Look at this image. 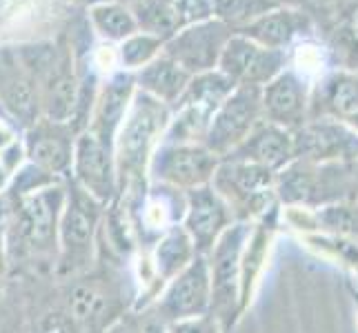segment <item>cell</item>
I'll list each match as a JSON object with an SVG mask.
<instances>
[{"label": "cell", "mask_w": 358, "mask_h": 333, "mask_svg": "<svg viewBox=\"0 0 358 333\" xmlns=\"http://www.w3.org/2000/svg\"><path fill=\"white\" fill-rule=\"evenodd\" d=\"M274 3L278 7H296V9H301L305 0H274Z\"/></svg>", "instance_id": "obj_35"}, {"label": "cell", "mask_w": 358, "mask_h": 333, "mask_svg": "<svg viewBox=\"0 0 358 333\" xmlns=\"http://www.w3.org/2000/svg\"><path fill=\"white\" fill-rule=\"evenodd\" d=\"M67 180L47 184L31 193L9 198L11 225H5L7 238L16 236L20 249L41 260L58 258V225L65 207Z\"/></svg>", "instance_id": "obj_3"}, {"label": "cell", "mask_w": 358, "mask_h": 333, "mask_svg": "<svg viewBox=\"0 0 358 333\" xmlns=\"http://www.w3.org/2000/svg\"><path fill=\"white\" fill-rule=\"evenodd\" d=\"M136 94L134 73L129 71H114L105 78L103 84H98L94 105L90 111L87 131H92L96 138H101L105 145L114 147L116 131L125 118L129 103Z\"/></svg>", "instance_id": "obj_18"}, {"label": "cell", "mask_w": 358, "mask_h": 333, "mask_svg": "<svg viewBox=\"0 0 358 333\" xmlns=\"http://www.w3.org/2000/svg\"><path fill=\"white\" fill-rule=\"evenodd\" d=\"M225 158L245 160L269 171H280L296 158L294 154V133L278 125L263 120L247 138Z\"/></svg>", "instance_id": "obj_20"}, {"label": "cell", "mask_w": 358, "mask_h": 333, "mask_svg": "<svg viewBox=\"0 0 358 333\" xmlns=\"http://www.w3.org/2000/svg\"><path fill=\"white\" fill-rule=\"evenodd\" d=\"M189 80H192V73H187L165 54H160L150 65H145L143 69L134 73L136 89L156 98L158 103L167 105L169 109L180 101V96L187 89Z\"/></svg>", "instance_id": "obj_23"}, {"label": "cell", "mask_w": 358, "mask_h": 333, "mask_svg": "<svg viewBox=\"0 0 358 333\" xmlns=\"http://www.w3.org/2000/svg\"><path fill=\"white\" fill-rule=\"evenodd\" d=\"M263 118L261 87L241 84L214 111L203 145L218 158L229 156L250 135Z\"/></svg>", "instance_id": "obj_7"}, {"label": "cell", "mask_w": 358, "mask_h": 333, "mask_svg": "<svg viewBox=\"0 0 358 333\" xmlns=\"http://www.w3.org/2000/svg\"><path fill=\"white\" fill-rule=\"evenodd\" d=\"M171 109L156 98L136 89L125 118L114 138V160L118 174V191L125 187L150 184L147 167L163 140Z\"/></svg>", "instance_id": "obj_1"}, {"label": "cell", "mask_w": 358, "mask_h": 333, "mask_svg": "<svg viewBox=\"0 0 358 333\" xmlns=\"http://www.w3.org/2000/svg\"><path fill=\"white\" fill-rule=\"evenodd\" d=\"M118 3H122V5H134V3H138V0H118Z\"/></svg>", "instance_id": "obj_38"}, {"label": "cell", "mask_w": 358, "mask_h": 333, "mask_svg": "<svg viewBox=\"0 0 358 333\" xmlns=\"http://www.w3.org/2000/svg\"><path fill=\"white\" fill-rule=\"evenodd\" d=\"M105 209V205L94 200L87 191L67 178L65 207L58 225V276L78 278L94 265Z\"/></svg>", "instance_id": "obj_2"}, {"label": "cell", "mask_w": 358, "mask_h": 333, "mask_svg": "<svg viewBox=\"0 0 358 333\" xmlns=\"http://www.w3.org/2000/svg\"><path fill=\"white\" fill-rule=\"evenodd\" d=\"M236 34H243L263 47L289 52L296 47V43L305 40L312 34V20L303 9L276 7Z\"/></svg>", "instance_id": "obj_19"}, {"label": "cell", "mask_w": 358, "mask_h": 333, "mask_svg": "<svg viewBox=\"0 0 358 333\" xmlns=\"http://www.w3.org/2000/svg\"><path fill=\"white\" fill-rule=\"evenodd\" d=\"M5 218V200H3V195H0V220Z\"/></svg>", "instance_id": "obj_37"}, {"label": "cell", "mask_w": 358, "mask_h": 333, "mask_svg": "<svg viewBox=\"0 0 358 333\" xmlns=\"http://www.w3.org/2000/svg\"><path fill=\"white\" fill-rule=\"evenodd\" d=\"M314 212L320 233H329L358 246V200L323 205Z\"/></svg>", "instance_id": "obj_26"}, {"label": "cell", "mask_w": 358, "mask_h": 333, "mask_svg": "<svg viewBox=\"0 0 358 333\" xmlns=\"http://www.w3.org/2000/svg\"><path fill=\"white\" fill-rule=\"evenodd\" d=\"M163 47H165V40L156 38V36H152V34L136 31L134 36H129L127 40H122L116 47L118 69L136 73L138 69L150 65L152 60H156L160 54H163Z\"/></svg>", "instance_id": "obj_28"}, {"label": "cell", "mask_w": 358, "mask_h": 333, "mask_svg": "<svg viewBox=\"0 0 358 333\" xmlns=\"http://www.w3.org/2000/svg\"><path fill=\"white\" fill-rule=\"evenodd\" d=\"M289 67V52L269 49L243 34H231L223 54L218 60V71L227 76L236 87L250 84V87H265L274 80L280 71Z\"/></svg>", "instance_id": "obj_11"}, {"label": "cell", "mask_w": 358, "mask_h": 333, "mask_svg": "<svg viewBox=\"0 0 358 333\" xmlns=\"http://www.w3.org/2000/svg\"><path fill=\"white\" fill-rule=\"evenodd\" d=\"M220 158L205 145L160 142L147 167L150 184H163L176 191H192L212 184Z\"/></svg>", "instance_id": "obj_6"}, {"label": "cell", "mask_w": 358, "mask_h": 333, "mask_svg": "<svg viewBox=\"0 0 358 333\" xmlns=\"http://www.w3.org/2000/svg\"><path fill=\"white\" fill-rule=\"evenodd\" d=\"M90 24L98 38L107 45H120L138 31V22L131 14V7L118 3V0H103V3L92 5Z\"/></svg>", "instance_id": "obj_24"}, {"label": "cell", "mask_w": 358, "mask_h": 333, "mask_svg": "<svg viewBox=\"0 0 358 333\" xmlns=\"http://www.w3.org/2000/svg\"><path fill=\"white\" fill-rule=\"evenodd\" d=\"M69 180L76 182L83 191H87L94 200L107 207L118 195L114 147L105 145L87 129L80 131L73 142Z\"/></svg>", "instance_id": "obj_12"}, {"label": "cell", "mask_w": 358, "mask_h": 333, "mask_svg": "<svg viewBox=\"0 0 358 333\" xmlns=\"http://www.w3.org/2000/svg\"><path fill=\"white\" fill-rule=\"evenodd\" d=\"M358 114V71L338 69L320 78L310 96V120L334 118L348 120Z\"/></svg>", "instance_id": "obj_21"}, {"label": "cell", "mask_w": 358, "mask_h": 333, "mask_svg": "<svg viewBox=\"0 0 358 333\" xmlns=\"http://www.w3.org/2000/svg\"><path fill=\"white\" fill-rule=\"evenodd\" d=\"M196 256L199 253H196L194 242L187 236V231L182 229V225H174L171 229H167L163 236L150 246V251L147 253L143 251L145 262L152 271L154 285L160 291H163L167 282L171 278H176Z\"/></svg>", "instance_id": "obj_22"}, {"label": "cell", "mask_w": 358, "mask_h": 333, "mask_svg": "<svg viewBox=\"0 0 358 333\" xmlns=\"http://www.w3.org/2000/svg\"><path fill=\"white\" fill-rule=\"evenodd\" d=\"M7 231H5V220H0V285H3L5 274H7Z\"/></svg>", "instance_id": "obj_32"}, {"label": "cell", "mask_w": 358, "mask_h": 333, "mask_svg": "<svg viewBox=\"0 0 358 333\" xmlns=\"http://www.w3.org/2000/svg\"><path fill=\"white\" fill-rule=\"evenodd\" d=\"M348 31L352 36V43L358 47V5L354 7L352 16H350V22H348Z\"/></svg>", "instance_id": "obj_33"}, {"label": "cell", "mask_w": 358, "mask_h": 333, "mask_svg": "<svg viewBox=\"0 0 358 333\" xmlns=\"http://www.w3.org/2000/svg\"><path fill=\"white\" fill-rule=\"evenodd\" d=\"M209 7H212V18L227 24L236 34L278 5L274 0H209Z\"/></svg>", "instance_id": "obj_27"}, {"label": "cell", "mask_w": 358, "mask_h": 333, "mask_svg": "<svg viewBox=\"0 0 358 333\" xmlns=\"http://www.w3.org/2000/svg\"><path fill=\"white\" fill-rule=\"evenodd\" d=\"M234 216L225 200L214 191L212 184L185 191V214L180 225L187 231L199 256H207L214 249L225 229L234 225Z\"/></svg>", "instance_id": "obj_15"}, {"label": "cell", "mask_w": 358, "mask_h": 333, "mask_svg": "<svg viewBox=\"0 0 358 333\" xmlns=\"http://www.w3.org/2000/svg\"><path fill=\"white\" fill-rule=\"evenodd\" d=\"M76 135L78 133L71 125L41 118L29 129H24L20 135L24 147V158H27V163L47 171V174L58 178H69Z\"/></svg>", "instance_id": "obj_16"}, {"label": "cell", "mask_w": 358, "mask_h": 333, "mask_svg": "<svg viewBox=\"0 0 358 333\" xmlns=\"http://www.w3.org/2000/svg\"><path fill=\"white\" fill-rule=\"evenodd\" d=\"M0 105L20 133L41 120L38 82L22 47L0 49Z\"/></svg>", "instance_id": "obj_9"}, {"label": "cell", "mask_w": 358, "mask_h": 333, "mask_svg": "<svg viewBox=\"0 0 358 333\" xmlns=\"http://www.w3.org/2000/svg\"><path fill=\"white\" fill-rule=\"evenodd\" d=\"M18 133L20 131L16 129L14 122H11L9 118H5V116H0V151L7 149V147L14 142V140H18L20 138Z\"/></svg>", "instance_id": "obj_31"}, {"label": "cell", "mask_w": 358, "mask_h": 333, "mask_svg": "<svg viewBox=\"0 0 358 333\" xmlns=\"http://www.w3.org/2000/svg\"><path fill=\"white\" fill-rule=\"evenodd\" d=\"M274 171L236 158H220L212 178L214 191L225 200L236 222H256L276 207Z\"/></svg>", "instance_id": "obj_4"}, {"label": "cell", "mask_w": 358, "mask_h": 333, "mask_svg": "<svg viewBox=\"0 0 358 333\" xmlns=\"http://www.w3.org/2000/svg\"><path fill=\"white\" fill-rule=\"evenodd\" d=\"M129 7L138 22V31L152 34L160 40H167L187 24L212 16L209 0H138Z\"/></svg>", "instance_id": "obj_17"}, {"label": "cell", "mask_w": 358, "mask_h": 333, "mask_svg": "<svg viewBox=\"0 0 358 333\" xmlns=\"http://www.w3.org/2000/svg\"><path fill=\"white\" fill-rule=\"evenodd\" d=\"M167 327L169 325L154 311V306H150L122 311L103 333H167Z\"/></svg>", "instance_id": "obj_29"}, {"label": "cell", "mask_w": 358, "mask_h": 333, "mask_svg": "<svg viewBox=\"0 0 358 333\" xmlns=\"http://www.w3.org/2000/svg\"><path fill=\"white\" fill-rule=\"evenodd\" d=\"M218 331H220L218 325L209 316L185 320V323H176L167 327V333H218Z\"/></svg>", "instance_id": "obj_30"}, {"label": "cell", "mask_w": 358, "mask_h": 333, "mask_svg": "<svg viewBox=\"0 0 358 333\" xmlns=\"http://www.w3.org/2000/svg\"><path fill=\"white\" fill-rule=\"evenodd\" d=\"M252 222H234L209 251L207 267L212 280V304L209 318L220 331L234 327L241 311V256Z\"/></svg>", "instance_id": "obj_5"}, {"label": "cell", "mask_w": 358, "mask_h": 333, "mask_svg": "<svg viewBox=\"0 0 358 333\" xmlns=\"http://www.w3.org/2000/svg\"><path fill=\"white\" fill-rule=\"evenodd\" d=\"M11 180V174L7 171V167L3 165V160H0V195H3L7 191V184Z\"/></svg>", "instance_id": "obj_34"}, {"label": "cell", "mask_w": 358, "mask_h": 333, "mask_svg": "<svg viewBox=\"0 0 358 333\" xmlns=\"http://www.w3.org/2000/svg\"><path fill=\"white\" fill-rule=\"evenodd\" d=\"M310 78H305L294 67H287L261 87L263 118L271 125L296 131L310 120Z\"/></svg>", "instance_id": "obj_14"}, {"label": "cell", "mask_w": 358, "mask_h": 333, "mask_svg": "<svg viewBox=\"0 0 358 333\" xmlns=\"http://www.w3.org/2000/svg\"><path fill=\"white\" fill-rule=\"evenodd\" d=\"M292 133L296 158L307 163L329 165L358 160V133L345 120L312 118Z\"/></svg>", "instance_id": "obj_13"}, {"label": "cell", "mask_w": 358, "mask_h": 333, "mask_svg": "<svg viewBox=\"0 0 358 333\" xmlns=\"http://www.w3.org/2000/svg\"><path fill=\"white\" fill-rule=\"evenodd\" d=\"M212 304V280L205 256H196L176 278H171L154 302V311L167 325L209 316Z\"/></svg>", "instance_id": "obj_8"}, {"label": "cell", "mask_w": 358, "mask_h": 333, "mask_svg": "<svg viewBox=\"0 0 358 333\" xmlns=\"http://www.w3.org/2000/svg\"><path fill=\"white\" fill-rule=\"evenodd\" d=\"M109 302H112V298H109V293L101 285L78 280L76 285L69 289V295H67L71 323H78L85 327H94L101 323L105 331L109 325V320L105 316L109 313Z\"/></svg>", "instance_id": "obj_25"}, {"label": "cell", "mask_w": 358, "mask_h": 333, "mask_svg": "<svg viewBox=\"0 0 358 333\" xmlns=\"http://www.w3.org/2000/svg\"><path fill=\"white\" fill-rule=\"evenodd\" d=\"M345 122H348V125H350V127H352V129H354V131L358 133V114H354L352 118H348V120H345Z\"/></svg>", "instance_id": "obj_36"}, {"label": "cell", "mask_w": 358, "mask_h": 333, "mask_svg": "<svg viewBox=\"0 0 358 333\" xmlns=\"http://www.w3.org/2000/svg\"><path fill=\"white\" fill-rule=\"evenodd\" d=\"M231 29L216 18H205L192 22L187 27L176 31L165 40L163 54L178 63L192 76L205 71H214L227 40L231 38Z\"/></svg>", "instance_id": "obj_10"}]
</instances>
